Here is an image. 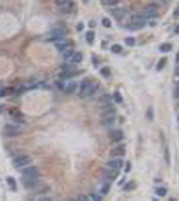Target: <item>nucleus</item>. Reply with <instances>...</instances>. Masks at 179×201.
Segmentation results:
<instances>
[{
    "instance_id": "bb28decb",
    "label": "nucleus",
    "mask_w": 179,
    "mask_h": 201,
    "mask_svg": "<svg viewBox=\"0 0 179 201\" xmlns=\"http://www.w3.org/2000/svg\"><path fill=\"white\" fill-rule=\"evenodd\" d=\"M166 62H167V60H166V58H162V59L159 60V63H158V66H156V68H158V70L161 71L162 68L164 67V65H166Z\"/></svg>"
},
{
    "instance_id": "a19ab883",
    "label": "nucleus",
    "mask_w": 179,
    "mask_h": 201,
    "mask_svg": "<svg viewBox=\"0 0 179 201\" xmlns=\"http://www.w3.org/2000/svg\"><path fill=\"white\" fill-rule=\"evenodd\" d=\"M90 1V0H83V3H88Z\"/></svg>"
},
{
    "instance_id": "393cba45",
    "label": "nucleus",
    "mask_w": 179,
    "mask_h": 201,
    "mask_svg": "<svg viewBox=\"0 0 179 201\" xmlns=\"http://www.w3.org/2000/svg\"><path fill=\"white\" fill-rule=\"evenodd\" d=\"M171 45H169V43H164V45H162L161 46V51L162 52H169V51H171Z\"/></svg>"
},
{
    "instance_id": "9d476101",
    "label": "nucleus",
    "mask_w": 179,
    "mask_h": 201,
    "mask_svg": "<svg viewBox=\"0 0 179 201\" xmlns=\"http://www.w3.org/2000/svg\"><path fill=\"white\" fill-rule=\"evenodd\" d=\"M55 47H56L57 51H60L63 54V52L67 51L68 48H72V46H71L70 43H68L67 40H64V39H57L56 42H55Z\"/></svg>"
},
{
    "instance_id": "c85d7f7f",
    "label": "nucleus",
    "mask_w": 179,
    "mask_h": 201,
    "mask_svg": "<svg viewBox=\"0 0 179 201\" xmlns=\"http://www.w3.org/2000/svg\"><path fill=\"white\" fill-rule=\"evenodd\" d=\"M102 24H103L106 28H110V27H111V20H110L108 18H104L103 20H102Z\"/></svg>"
},
{
    "instance_id": "2eb2a0df",
    "label": "nucleus",
    "mask_w": 179,
    "mask_h": 201,
    "mask_svg": "<svg viewBox=\"0 0 179 201\" xmlns=\"http://www.w3.org/2000/svg\"><path fill=\"white\" fill-rule=\"evenodd\" d=\"M76 71L74 70L72 67H67L64 71H62L60 73V78L62 79H68V78H72V76H75Z\"/></svg>"
},
{
    "instance_id": "9b49d317",
    "label": "nucleus",
    "mask_w": 179,
    "mask_h": 201,
    "mask_svg": "<svg viewBox=\"0 0 179 201\" xmlns=\"http://www.w3.org/2000/svg\"><path fill=\"white\" fill-rule=\"evenodd\" d=\"M23 181H24V188L27 189H36L38 186L40 185V182L36 180V178H28V177H23Z\"/></svg>"
},
{
    "instance_id": "e433bc0d",
    "label": "nucleus",
    "mask_w": 179,
    "mask_h": 201,
    "mask_svg": "<svg viewBox=\"0 0 179 201\" xmlns=\"http://www.w3.org/2000/svg\"><path fill=\"white\" fill-rule=\"evenodd\" d=\"M174 32H175V34H179V24H178V26H177V27H175Z\"/></svg>"
},
{
    "instance_id": "423d86ee",
    "label": "nucleus",
    "mask_w": 179,
    "mask_h": 201,
    "mask_svg": "<svg viewBox=\"0 0 179 201\" xmlns=\"http://www.w3.org/2000/svg\"><path fill=\"white\" fill-rule=\"evenodd\" d=\"M23 177H28V178H38L40 176V170L36 166H27L23 169Z\"/></svg>"
},
{
    "instance_id": "412c9836",
    "label": "nucleus",
    "mask_w": 179,
    "mask_h": 201,
    "mask_svg": "<svg viewBox=\"0 0 179 201\" xmlns=\"http://www.w3.org/2000/svg\"><path fill=\"white\" fill-rule=\"evenodd\" d=\"M100 74L104 76V78H108V76L111 75V70H110L108 67H102L100 68Z\"/></svg>"
},
{
    "instance_id": "ddd939ff",
    "label": "nucleus",
    "mask_w": 179,
    "mask_h": 201,
    "mask_svg": "<svg viewBox=\"0 0 179 201\" xmlns=\"http://www.w3.org/2000/svg\"><path fill=\"white\" fill-rule=\"evenodd\" d=\"M110 12H111L112 16H114L115 19H118V20H122V19L126 16V10H124V8H112Z\"/></svg>"
},
{
    "instance_id": "dca6fc26",
    "label": "nucleus",
    "mask_w": 179,
    "mask_h": 201,
    "mask_svg": "<svg viewBox=\"0 0 179 201\" xmlns=\"http://www.w3.org/2000/svg\"><path fill=\"white\" fill-rule=\"evenodd\" d=\"M82 60H83V55H82V52H74L72 56H71L67 62L71 63V65H76V63H80Z\"/></svg>"
},
{
    "instance_id": "f03ea898",
    "label": "nucleus",
    "mask_w": 179,
    "mask_h": 201,
    "mask_svg": "<svg viewBox=\"0 0 179 201\" xmlns=\"http://www.w3.org/2000/svg\"><path fill=\"white\" fill-rule=\"evenodd\" d=\"M146 22H147V18L143 13H135V15H133V18H131V23L128 26V28L139 30L146 26Z\"/></svg>"
},
{
    "instance_id": "cd10ccee",
    "label": "nucleus",
    "mask_w": 179,
    "mask_h": 201,
    "mask_svg": "<svg viewBox=\"0 0 179 201\" xmlns=\"http://www.w3.org/2000/svg\"><path fill=\"white\" fill-rule=\"evenodd\" d=\"M156 194L161 196V197H163V196H166V194H167V191L164 188H158V189H156Z\"/></svg>"
},
{
    "instance_id": "f8f14e48",
    "label": "nucleus",
    "mask_w": 179,
    "mask_h": 201,
    "mask_svg": "<svg viewBox=\"0 0 179 201\" xmlns=\"http://www.w3.org/2000/svg\"><path fill=\"white\" fill-rule=\"evenodd\" d=\"M108 137L112 142H120L123 139V133L122 130H118V129H114L108 133Z\"/></svg>"
},
{
    "instance_id": "5701e85b",
    "label": "nucleus",
    "mask_w": 179,
    "mask_h": 201,
    "mask_svg": "<svg viewBox=\"0 0 179 201\" xmlns=\"http://www.w3.org/2000/svg\"><path fill=\"white\" fill-rule=\"evenodd\" d=\"M111 101H112V97L111 95H103V97L100 98V102L102 103H104V105H107V103H111Z\"/></svg>"
},
{
    "instance_id": "f704fd0d",
    "label": "nucleus",
    "mask_w": 179,
    "mask_h": 201,
    "mask_svg": "<svg viewBox=\"0 0 179 201\" xmlns=\"http://www.w3.org/2000/svg\"><path fill=\"white\" fill-rule=\"evenodd\" d=\"M147 117H148V119H152V110H151V107L148 109V111H147Z\"/></svg>"
},
{
    "instance_id": "7c9ffc66",
    "label": "nucleus",
    "mask_w": 179,
    "mask_h": 201,
    "mask_svg": "<svg viewBox=\"0 0 179 201\" xmlns=\"http://www.w3.org/2000/svg\"><path fill=\"white\" fill-rule=\"evenodd\" d=\"M124 43H127V46H135V39L134 38H126Z\"/></svg>"
},
{
    "instance_id": "aec40b11",
    "label": "nucleus",
    "mask_w": 179,
    "mask_h": 201,
    "mask_svg": "<svg viewBox=\"0 0 179 201\" xmlns=\"http://www.w3.org/2000/svg\"><path fill=\"white\" fill-rule=\"evenodd\" d=\"M94 39H95V32H94V31H88L86 34V40L91 45V43H94Z\"/></svg>"
},
{
    "instance_id": "f3484780",
    "label": "nucleus",
    "mask_w": 179,
    "mask_h": 201,
    "mask_svg": "<svg viewBox=\"0 0 179 201\" xmlns=\"http://www.w3.org/2000/svg\"><path fill=\"white\" fill-rule=\"evenodd\" d=\"M118 169H110L108 172H106V174H104V177H106L107 181H114L115 178L118 177Z\"/></svg>"
},
{
    "instance_id": "6ab92c4d",
    "label": "nucleus",
    "mask_w": 179,
    "mask_h": 201,
    "mask_svg": "<svg viewBox=\"0 0 179 201\" xmlns=\"http://www.w3.org/2000/svg\"><path fill=\"white\" fill-rule=\"evenodd\" d=\"M7 184H8V186H10V189L11 191H16V181H15V178H12V177H7Z\"/></svg>"
},
{
    "instance_id": "4c0bfd02",
    "label": "nucleus",
    "mask_w": 179,
    "mask_h": 201,
    "mask_svg": "<svg viewBox=\"0 0 179 201\" xmlns=\"http://www.w3.org/2000/svg\"><path fill=\"white\" fill-rule=\"evenodd\" d=\"M175 75H178V76H179V66H178L177 68H175Z\"/></svg>"
},
{
    "instance_id": "6e6552de",
    "label": "nucleus",
    "mask_w": 179,
    "mask_h": 201,
    "mask_svg": "<svg viewBox=\"0 0 179 201\" xmlns=\"http://www.w3.org/2000/svg\"><path fill=\"white\" fill-rule=\"evenodd\" d=\"M20 134V129L19 126L16 125H5L4 126V136L5 137H15V136H19Z\"/></svg>"
},
{
    "instance_id": "b1692460",
    "label": "nucleus",
    "mask_w": 179,
    "mask_h": 201,
    "mask_svg": "<svg viewBox=\"0 0 179 201\" xmlns=\"http://www.w3.org/2000/svg\"><path fill=\"white\" fill-rule=\"evenodd\" d=\"M111 51L114 52V54H120V52H122V46H119V45H112V46H111Z\"/></svg>"
},
{
    "instance_id": "f257e3e1",
    "label": "nucleus",
    "mask_w": 179,
    "mask_h": 201,
    "mask_svg": "<svg viewBox=\"0 0 179 201\" xmlns=\"http://www.w3.org/2000/svg\"><path fill=\"white\" fill-rule=\"evenodd\" d=\"M96 89H98V86H96L95 83L90 82L88 79H84V81H82V83L79 85V95H80L82 98L91 97V95L96 91Z\"/></svg>"
},
{
    "instance_id": "79ce46f5",
    "label": "nucleus",
    "mask_w": 179,
    "mask_h": 201,
    "mask_svg": "<svg viewBox=\"0 0 179 201\" xmlns=\"http://www.w3.org/2000/svg\"><path fill=\"white\" fill-rule=\"evenodd\" d=\"M0 94H1V87H0Z\"/></svg>"
},
{
    "instance_id": "1a4fd4ad",
    "label": "nucleus",
    "mask_w": 179,
    "mask_h": 201,
    "mask_svg": "<svg viewBox=\"0 0 179 201\" xmlns=\"http://www.w3.org/2000/svg\"><path fill=\"white\" fill-rule=\"evenodd\" d=\"M106 166L108 168V169H118V170H119L120 168L123 166L122 157H114V158H111L110 161H107Z\"/></svg>"
},
{
    "instance_id": "0eeeda50",
    "label": "nucleus",
    "mask_w": 179,
    "mask_h": 201,
    "mask_svg": "<svg viewBox=\"0 0 179 201\" xmlns=\"http://www.w3.org/2000/svg\"><path fill=\"white\" fill-rule=\"evenodd\" d=\"M143 15H144L147 19H150V18H155V16L158 15V5L154 4V3H152V4L146 5L144 11H143Z\"/></svg>"
},
{
    "instance_id": "20e7f679",
    "label": "nucleus",
    "mask_w": 179,
    "mask_h": 201,
    "mask_svg": "<svg viewBox=\"0 0 179 201\" xmlns=\"http://www.w3.org/2000/svg\"><path fill=\"white\" fill-rule=\"evenodd\" d=\"M115 122V109H108L103 110L102 114V123L106 126H111Z\"/></svg>"
},
{
    "instance_id": "39448f33",
    "label": "nucleus",
    "mask_w": 179,
    "mask_h": 201,
    "mask_svg": "<svg viewBox=\"0 0 179 201\" xmlns=\"http://www.w3.org/2000/svg\"><path fill=\"white\" fill-rule=\"evenodd\" d=\"M55 4L57 5L60 12H63V13L71 12L74 8V3L71 0H55Z\"/></svg>"
},
{
    "instance_id": "72a5a7b5",
    "label": "nucleus",
    "mask_w": 179,
    "mask_h": 201,
    "mask_svg": "<svg viewBox=\"0 0 179 201\" xmlns=\"http://www.w3.org/2000/svg\"><path fill=\"white\" fill-rule=\"evenodd\" d=\"M174 98H179V83L175 86V90H174Z\"/></svg>"
},
{
    "instance_id": "58836bf2",
    "label": "nucleus",
    "mask_w": 179,
    "mask_h": 201,
    "mask_svg": "<svg viewBox=\"0 0 179 201\" xmlns=\"http://www.w3.org/2000/svg\"><path fill=\"white\" fill-rule=\"evenodd\" d=\"M126 172H130V164L126 165Z\"/></svg>"
},
{
    "instance_id": "a211bd4d",
    "label": "nucleus",
    "mask_w": 179,
    "mask_h": 201,
    "mask_svg": "<svg viewBox=\"0 0 179 201\" xmlns=\"http://www.w3.org/2000/svg\"><path fill=\"white\" fill-rule=\"evenodd\" d=\"M76 87H78V83H75V82H70V83H67V86H66V93H68V94H72L74 91L76 90Z\"/></svg>"
},
{
    "instance_id": "7ed1b4c3",
    "label": "nucleus",
    "mask_w": 179,
    "mask_h": 201,
    "mask_svg": "<svg viewBox=\"0 0 179 201\" xmlns=\"http://www.w3.org/2000/svg\"><path fill=\"white\" fill-rule=\"evenodd\" d=\"M31 161H32V158L29 156H27V154H19V156H16L13 158L12 165L15 168H23L31 164Z\"/></svg>"
},
{
    "instance_id": "a878e982",
    "label": "nucleus",
    "mask_w": 179,
    "mask_h": 201,
    "mask_svg": "<svg viewBox=\"0 0 179 201\" xmlns=\"http://www.w3.org/2000/svg\"><path fill=\"white\" fill-rule=\"evenodd\" d=\"M102 3L104 5H115L119 3V0H102Z\"/></svg>"
},
{
    "instance_id": "4468645a",
    "label": "nucleus",
    "mask_w": 179,
    "mask_h": 201,
    "mask_svg": "<svg viewBox=\"0 0 179 201\" xmlns=\"http://www.w3.org/2000/svg\"><path fill=\"white\" fill-rule=\"evenodd\" d=\"M124 154H126V146L123 144L111 150V157H123Z\"/></svg>"
},
{
    "instance_id": "c9c22d12",
    "label": "nucleus",
    "mask_w": 179,
    "mask_h": 201,
    "mask_svg": "<svg viewBox=\"0 0 179 201\" xmlns=\"http://www.w3.org/2000/svg\"><path fill=\"white\" fill-rule=\"evenodd\" d=\"M78 30H79V31H82V30H83V24H82V23L78 24Z\"/></svg>"
},
{
    "instance_id": "2f4dec72",
    "label": "nucleus",
    "mask_w": 179,
    "mask_h": 201,
    "mask_svg": "<svg viewBox=\"0 0 179 201\" xmlns=\"http://www.w3.org/2000/svg\"><path fill=\"white\" fill-rule=\"evenodd\" d=\"M134 188H135V184L133 182V181H130L127 185L123 186V189H124V191H130V189H134Z\"/></svg>"
},
{
    "instance_id": "ea45409f",
    "label": "nucleus",
    "mask_w": 179,
    "mask_h": 201,
    "mask_svg": "<svg viewBox=\"0 0 179 201\" xmlns=\"http://www.w3.org/2000/svg\"><path fill=\"white\" fill-rule=\"evenodd\" d=\"M177 62H178V63H179V54H178V55H177Z\"/></svg>"
},
{
    "instance_id": "37998d69",
    "label": "nucleus",
    "mask_w": 179,
    "mask_h": 201,
    "mask_svg": "<svg viewBox=\"0 0 179 201\" xmlns=\"http://www.w3.org/2000/svg\"><path fill=\"white\" fill-rule=\"evenodd\" d=\"M178 117H179V114H178ZM178 119H179V118H178Z\"/></svg>"
},
{
    "instance_id": "c756f323",
    "label": "nucleus",
    "mask_w": 179,
    "mask_h": 201,
    "mask_svg": "<svg viewBox=\"0 0 179 201\" xmlns=\"http://www.w3.org/2000/svg\"><path fill=\"white\" fill-rule=\"evenodd\" d=\"M108 188H110V184H108V182H106L103 186H102V189H100V193H102V194H106L107 192H108Z\"/></svg>"
},
{
    "instance_id": "473e14b6",
    "label": "nucleus",
    "mask_w": 179,
    "mask_h": 201,
    "mask_svg": "<svg viewBox=\"0 0 179 201\" xmlns=\"http://www.w3.org/2000/svg\"><path fill=\"white\" fill-rule=\"evenodd\" d=\"M164 156H166V164L169 165L170 164V153H169V148L164 149Z\"/></svg>"
},
{
    "instance_id": "4be33fe9",
    "label": "nucleus",
    "mask_w": 179,
    "mask_h": 201,
    "mask_svg": "<svg viewBox=\"0 0 179 201\" xmlns=\"http://www.w3.org/2000/svg\"><path fill=\"white\" fill-rule=\"evenodd\" d=\"M112 98H114V101L116 102V103H122L123 98H122V94H120L119 91H115L114 95H112Z\"/></svg>"
}]
</instances>
